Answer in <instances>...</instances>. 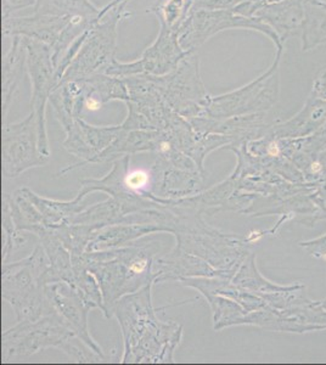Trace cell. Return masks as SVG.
Masks as SVG:
<instances>
[{"instance_id":"cell-14","label":"cell","mask_w":326,"mask_h":365,"mask_svg":"<svg viewBox=\"0 0 326 365\" xmlns=\"http://www.w3.org/2000/svg\"><path fill=\"white\" fill-rule=\"evenodd\" d=\"M248 1L260 4L258 0H194L191 13L198 10H234Z\"/></svg>"},{"instance_id":"cell-8","label":"cell","mask_w":326,"mask_h":365,"mask_svg":"<svg viewBox=\"0 0 326 365\" xmlns=\"http://www.w3.org/2000/svg\"><path fill=\"white\" fill-rule=\"evenodd\" d=\"M303 0H280L265 4L255 14V16L275 31L281 42L291 34H296L305 20Z\"/></svg>"},{"instance_id":"cell-2","label":"cell","mask_w":326,"mask_h":365,"mask_svg":"<svg viewBox=\"0 0 326 365\" xmlns=\"http://www.w3.org/2000/svg\"><path fill=\"white\" fill-rule=\"evenodd\" d=\"M233 29H251L270 38L277 50H282V42L274 29L258 17H248L233 10H198L188 16L178 31L179 43L185 51H196L215 34Z\"/></svg>"},{"instance_id":"cell-16","label":"cell","mask_w":326,"mask_h":365,"mask_svg":"<svg viewBox=\"0 0 326 365\" xmlns=\"http://www.w3.org/2000/svg\"><path fill=\"white\" fill-rule=\"evenodd\" d=\"M37 0H3V17L11 16L21 9L34 6Z\"/></svg>"},{"instance_id":"cell-10","label":"cell","mask_w":326,"mask_h":365,"mask_svg":"<svg viewBox=\"0 0 326 365\" xmlns=\"http://www.w3.org/2000/svg\"><path fill=\"white\" fill-rule=\"evenodd\" d=\"M303 20V50L326 43V4L318 0H306Z\"/></svg>"},{"instance_id":"cell-18","label":"cell","mask_w":326,"mask_h":365,"mask_svg":"<svg viewBox=\"0 0 326 365\" xmlns=\"http://www.w3.org/2000/svg\"><path fill=\"white\" fill-rule=\"evenodd\" d=\"M312 170H320V166H319V163H313V165H312Z\"/></svg>"},{"instance_id":"cell-12","label":"cell","mask_w":326,"mask_h":365,"mask_svg":"<svg viewBox=\"0 0 326 365\" xmlns=\"http://www.w3.org/2000/svg\"><path fill=\"white\" fill-rule=\"evenodd\" d=\"M34 13L58 15V16H96L100 9L91 0H37Z\"/></svg>"},{"instance_id":"cell-17","label":"cell","mask_w":326,"mask_h":365,"mask_svg":"<svg viewBox=\"0 0 326 365\" xmlns=\"http://www.w3.org/2000/svg\"><path fill=\"white\" fill-rule=\"evenodd\" d=\"M318 82H325L326 84V66L322 67V73H320V76L318 77Z\"/></svg>"},{"instance_id":"cell-1","label":"cell","mask_w":326,"mask_h":365,"mask_svg":"<svg viewBox=\"0 0 326 365\" xmlns=\"http://www.w3.org/2000/svg\"><path fill=\"white\" fill-rule=\"evenodd\" d=\"M129 0H111L108 13L88 29L78 53L70 63L60 84L105 73L116 60L118 25L132 16L127 10Z\"/></svg>"},{"instance_id":"cell-5","label":"cell","mask_w":326,"mask_h":365,"mask_svg":"<svg viewBox=\"0 0 326 365\" xmlns=\"http://www.w3.org/2000/svg\"><path fill=\"white\" fill-rule=\"evenodd\" d=\"M188 53L179 43L177 31L160 24L155 42L144 50L141 58L131 63H121L116 58L105 73L122 79L139 75L165 76L172 72Z\"/></svg>"},{"instance_id":"cell-9","label":"cell","mask_w":326,"mask_h":365,"mask_svg":"<svg viewBox=\"0 0 326 365\" xmlns=\"http://www.w3.org/2000/svg\"><path fill=\"white\" fill-rule=\"evenodd\" d=\"M26 38L11 37V44L3 58V116L6 118L9 106L15 96L26 67Z\"/></svg>"},{"instance_id":"cell-3","label":"cell","mask_w":326,"mask_h":365,"mask_svg":"<svg viewBox=\"0 0 326 365\" xmlns=\"http://www.w3.org/2000/svg\"><path fill=\"white\" fill-rule=\"evenodd\" d=\"M153 78L174 113L191 118L203 113L208 94L201 79L198 51H189L170 73L153 76Z\"/></svg>"},{"instance_id":"cell-11","label":"cell","mask_w":326,"mask_h":365,"mask_svg":"<svg viewBox=\"0 0 326 365\" xmlns=\"http://www.w3.org/2000/svg\"><path fill=\"white\" fill-rule=\"evenodd\" d=\"M49 296L50 303L54 306L56 313H60L58 319L66 320L73 330H78V334L83 340L91 344V347L96 349V344L91 342L88 336L87 322H86V312L82 313L81 308L76 306L75 299L61 295L58 291V287H50L46 292Z\"/></svg>"},{"instance_id":"cell-7","label":"cell","mask_w":326,"mask_h":365,"mask_svg":"<svg viewBox=\"0 0 326 365\" xmlns=\"http://www.w3.org/2000/svg\"><path fill=\"white\" fill-rule=\"evenodd\" d=\"M72 17L39 13L25 17L13 15L3 17V36L5 38L15 36L31 38L44 43L50 46V49H53Z\"/></svg>"},{"instance_id":"cell-4","label":"cell","mask_w":326,"mask_h":365,"mask_svg":"<svg viewBox=\"0 0 326 365\" xmlns=\"http://www.w3.org/2000/svg\"><path fill=\"white\" fill-rule=\"evenodd\" d=\"M26 38V37H25ZM26 67L32 86L31 108L37 117L39 132V151L43 158H49L46 135V104L58 86L56 67L50 46L31 38H26Z\"/></svg>"},{"instance_id":"cell-15","label":"cell","mask_w":326,"mask_h":365,"mask_svg":"<svg viewBox=\"0 0 326 365\" xmlns=\"http://www.w3.org/2000/svg\"><path fill=\"white\" fill-rule=\"evenodd\" d=\"M150 173L143 168H136V170L128 172L124 177V185L131 191H143L149 187Z\"/></svg>"},{"instance_id":"cell-6","label":"cell","mask_w":326,"mask_h":365,"mask_svg":"<svg viewBox=\"0 0 326 365\" xmlns=\"http://www.w3.org/2000/svg\"><path fill=\"white\" fill-rule=\"evenodd\" d=\"M39 151L37 117L31 111L25 120L3 127V175L13 178L46 160Z\"/></svg>"},{"instance_id":"cell-13","label":"cell","mask_w":326,"mask_h":365,"mask_svg":"<svg viewBox=\"0 0 326 365\" xmlns=\"http://www.w3.org/2000/svg\"><path fill=\"white\" fill-rule=\"evenodd\" d=\"M193 5L194 0H158L146 13L153 14L160 24H165L178 32L190 15Z\"/></svg>"}]
</instances>
